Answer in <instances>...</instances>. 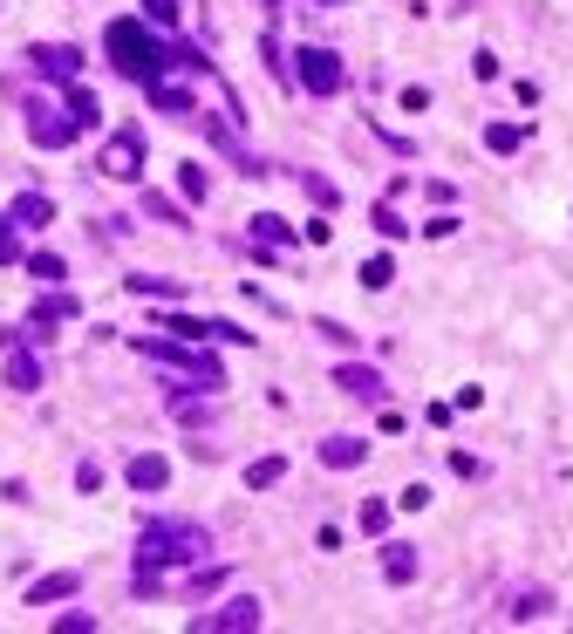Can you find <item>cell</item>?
Returning a JSON list of instances; mask_svg holds the SVG:
<instances>
[{"instance_id": "1", "label": "cell", "mask_w": 573, "mask_h": 634, "mask_svg": "<svg viewBox=\"0 0 573 634\" xmlns=\"http://www.w3.org/2000/svg\"><path fill=\"white\" fill-rule=\"evenodd\" d=\"M103 55H110L123 75H137V82H157V75L178 62V55L151 35V21H137V14H123V21H110V28H103Z\"/></svg>"}, {"instance_id": "2", "label": "cell", "mask_w": 573, "mask_h": 634, "mask_svg": "<svg viewBox=\"0 0 573 634\" xmlns=\"http://www.w3.org/2000/svg\"><path fill=\"white\" fill-rule=\"evenodd\" d=\"M205 553H212V532L198 519H157V525H144V546H137L144 573L178 566V560H205Z\"/></svg>"}, {"instance_id": "3", "label": "cell", "mask_w": 573, "mask_h": 634, "mask_svg": "<svg viewBox=\"0 0 573 634\" xmlns=\"http://www.w3.org/2000/svg\"><path fill=\"white\" fill-rule=\"evenodd\" d=\"M294 62H301L294 75H301L307 96H335V89H342V55H335V48H314V41H307Z\"/></svg>"}, {"instance_id": "4", "label": "cell", "mask_w": 573, "mask_h": 634, "mask_svg": "<svg viewBox=\"0 0 573 634\" xmlns=\"http://www.w3.org/2000/svg\"><path fill=\"white\" fill-rule=\"evenodd\" d=\"M137 171H144V130H116L110 144H103V178L130 185Z\"/></svg>"}, {"instance_id": "5", "label": "cell", "mask_w": 573, "mask_h": 634, "mask_svg": "<svg viewBox=\"0 0 573 634\" xmlns=\"http://www.w3.org/2000/svg\"><path fill=\"white\" fill-rule=\"evenodd\" d=\"M260 621H267V607H260V600H226V607H212V614H198V621H191V628H212V634H232V628H260Z\"/></svg>"}, {"instance_id": "6", "label": "cell", "mask_w": 573, "mask_h": 634, "mask_svg": "<svg viewBox=\"0 0 573 634\" xmlns=\"http://www.w3.org/2000/svg\"><path fill=\"white\" fill-rule=\"evenodd\" d=\"M28 62H35V75H48V82H76L82 48H69V41H48V48H41V41H35V55H28Z\"/></svg>"}, {"instance_id": "7", "label": "cell", "mask_w": 573, "mask_h": 634, "mask_svg": "<svg viewBox=\"0 0 573 634\" xmlns=\"http://www.w3.org/2000/svg\"><path fill=\"white\" fill-rule=\"evenodd\" d=\"M28 137H35L41 150H62L69 137H76V116H62V110H48V103H35V110H28Z\"/></svg>"}, {"instance_id": "8", "label": "cell", "mask_w": 573, "mask_h": 634, "mask_svg": "<svg viewBox=\"0 0 573 634\" xmlns=\"http://www.w3.org/2000/svg\"><path fill=\"white\" fill-rule=\"evenodd\" d=\"M382 573H389V587H410V580H417V546L389 539V546H382Z\"/></svg>"}, {"instance_id": "9", "label": "cell", "mask_w": 573, "mask_h": 634, "mask_svg": "<svg viewBox=\"0 0 573 634\" xmlns=\"http://www.w3.org/2000/svg\"><path fill=\"white\" fill-rule=\"evenodd\" d=\"M130 485H137V491H164V485H171V464H164L157 450H144V457H130Z\"/></svg>"}, {"instance_id": "10", "label": "cell", "mask_w": 573, "mask_h": 634, "mask_svg": "<svg viewBox=\"0 0 573 634\" xmlns=\"http://www.w3.org/2000/svg\"><path fill=\"white\" fill-rule=\"evenodd\" d=\"M362 457H369L362 437H328V444H321V464H328V471H355Z\"/></svg>"}, {"instance_id": "11", "label": "cell", "mask_w": 573, "mask_h": 634, "mask_svg": "<svg viewBox=\"0 0 573 634\" xmlns=\"http://www.w3.org/2000/svg\"><path fill=\"white\" fill-rule=\"evenodd\" d=\"M335 382H342L348 396H362V403H376V396H382V375L362 369V362H342V369H335Z\"/></svg>"}, {"instance_id": "12", "label": "cell", "mask_w": 573, "mask_h": 634, "mask_svg": "<svg viewBox=\"0 0 573 634\" xmlns=\"http://www.w3.org/2000/svg\"><path fill=\"white\" fill-rule=\"evenodd\" d=\"M123 287L137 300H185V280H157V273H130Z\"/></svg>"}, {"instance_id": "13", "label": "cell", "mask_w": 573, "mask_h": 634, "mask_svg": "<svg viewBox=\"0 0 573 634\" xmlns=\"http://www.w3.org/2000/svg\"><path fill=\"white\" fill-rule=\"evenodd\" d=\"M55 321H76V300H69V294H48V300H41V307H35V321H28V328H35V341L48 335Z\"/></svg>"}, {"instance_id": "14", "label": "cell", "mask_w": 573, "mask_h": 634, "mask_svg": "<svg viewBox=\"0 0 573 634\" xmlns=\"http://www.w3.org/2000/svg\"><path fill=\"white\" fill-rule=\"evenodd\" d=\"M7 389H41V362H35V348H14V355H7Z\"/></svg>"}, {"instance_id": "15", "label": "cell", "mask_w": 573, "mask_h": 634, "mask_svg": "<svg viewBox=\"0 0 573 634\" xmlns=\"http://www.w3.org/2000/svg\"><path fill=\"white\" fill-rule=\"evenodd\" d=\"M76 587H82L76 573H48V580H35V587H28V607H48V600H69Z\"/></svg>"}, {"instance_id": "16", "label": "cell", "mask_w": 573, "mask_h": 634, "mask_svg": "<svg viewBox=\"0 0 573 634\" xmlns=\"http://www.w3.org/2000/svg\"><path fill=\"white\" fill-rule=\"evenodd\" d=\"M69 116H76V130H96V123H103V103H96L82 82H69Z\"/></svg>"}, {"instance_id": "17", "label": "cell", "mask_w": 573, "mask_h": 634, "mask_svg": "<svg viewBox=\"0 0 573 634\" xmlns=\"http://www.w3.org/2000/svg\"><path fill=\"white\" fill-rule=\"evenodd\" d=\"M144 89H151V103H157V110H171V116H191V96L178 89V82H164V75H157V82H144Z\"/></svg>"}, {"instance_id": "18", "label": "cell", "mask_w": 573, "mask_h": 634, "mask_svg": "<svg viewBox=\"0 0 573 634\" xmlns=\"http://www.w3.org/2000/svg\"><path fill=\"white\" fill-rule=\"evenodd\" d=\"M280 478H287V457H253V464H246V485H253V491L280 485Z\"/></svg>"}, {"instance_id": "19", "label": "cell", "mask_w": 573, "mask_h": 634, "mask_svg": "<svg viewBox=\"0 0 573 634\" xmlns=\"http://www.w3.org/2000/svg\"><path fill=\"white\" fill-rule=\"evenodd\" d=\"M14 219H21V225H48V219H55V205H48L41 191H21V198H14Z\"/></svg>"}, {"instance_id": "20", "label": "cell", "mask_w": 573, "mask_h": 634, "mask_svg": "<svg viewBox=\"0 0 573 634\" xmlns=\"http://www.w3.org/2000/svg\"><path fill=\"white\" fill-rule=\"evenodd\" d=\"M178 191H185L191 205H198V198L212 191V178H205V164H178Z\"/></svg>"}, {"instance_id": "21", "label": "cell", "mask_w": 573, "mask_h": 634, "mask_svg": "<svg viewBox=\"0 0 573 634\" xmlns=\"http://www.w3.org/2000/svg\"><path fill=\"white\" fill-rule=\"evenodd\" d=\"M485 144H492V150H519V144H526V123H492Z\"/></svg>"}, {"instance_id": "22", "label": "cell", "mask_w": 573, "mask_h": 634, "mask_svg": "<svg viewBox=\"0 0 573 634\" xmlns=\"http://www.w3.org/2000/svg\"><path fill=\"white\" fill-rule=\"evenodd\" d=\"M389 280H396V260H389V253L362 260V287H389Z\"/></svg>"}, {"instance_id": "23", "label": "cell", "mask_w": 573, "mask_h": 634, "mask_svg": "<svg viewBox=\"0 0 573 634\" xmlns=\"http://www.w3.org/2000/svg\"><path fill=\"white\" fill-rule=\"evenodd\" d=\"M246 225H253L260 246H280V239H287V219H273V212H260V219H246Z\"/></svg>"}, {"instance_id": "24", "label": "cell", "mask_w": 573, "mask_h": 634, "mask_svg": "<svg viewBox=\"0 0 573 634\" xmlns=\"http://www.w3.org/2000/svg\"><path fill=\"white\" fill-rule=\"evenodd\" d=\"M144 212H151V219H164V225H185V205H178V198H144Z\"/></svg>"}, {"instance_id": "25", "label": "cell", "mask_w": 573, "mask_h": 634, "mask_svg": "<svg viewBox=\"0 0 573 634\" xmlns=\"http://www.w3.org/2000/svg\"><path fill=\"white\" fill-rule=\"evenodd\" d=\"M362 532H389V505L382 498H362Z\"/></svg>"}, {"instance_id": "26", "label": "cell", "mask_w": 573, "mask_h": 634, "mask_svg": "<svg viewBox=\"0 0 573 634\" xmlns=\"http://www.w3.org/2000/svg\"><path fill=\"white\" fill-rule=\"evenodd\" d=\"M376 232H382V239H403V232H410V225L396 219V205H376Z\"/></svg>"}, {"instance_id": "27", "label": "cell", "mask_w": 573, "mask_h": 634, "mask_svg": "<svg viewBox=\"0 0 573 634\" xmlns=\"http://www.w3.org/2000/svg\"><path fill=\"white\" fill-rule=\"evenodd\" d=\"M28 273H35V280H48V287H55V280H62V260H55V253H35V260H28Z\"/></svg>"}, {"instance_id": "28", "label": "cell", "mask_w": 573, "mask_h": 634, "mask_svg": "<svg viewBox=\"0 0 573 634\" xmlns=\"http://www.w3.org/2000/svg\"><path fill=\"white\" fill-rule=\"evenodd\" d=\"M144 21H157V28H171V21H178V0H144Z\"/></svg>"}, {"instance_id": "29", "label": "cell", "mask_w": 573, "mask_h": 634, "mask_svg": "<svg viewBox=\"0 0 573 634\" xmlns=\"http://www.w3.org/2000/svg\"><path fill=\"white\" fill-rule=\"evenodd\" d=\"M76 485L82 491H103V464H76Z\"/></svg>"}, {"instance_id": "30", "label": "cell", "mask_w": 573, "mask_h": 634, "mask_svg": "<svg viewBox=\"0 0 573 634\" xmlns=\"http://www.w3.org/2000/svg\"><path fill=\"white\" fill-rule=\"evenodd\" d=\"M396 505H403V512H423V505H430V485H410L403 498H396Z\"/></svg>"}, {"instance_id": "31", "label": "cell", "mask_w": 573, "mask_h": 634, "mask_svg": "<svg viewBox=\"0 0 573 634\" xmlns=\"http://www.w3.org/2000/svg\"><path fill=\"white\" fill-rule=\"evenodd\" d=\"M512 614H519V621H526V614H546V594H539V587H533V594H519V607H512Z\"/></svg>"}, {"instance_id": "32", "label": "cell", "mask_w": 573, "mask_h": 634, "mask_svg": "<svg viewBox=\"0 0 573 634\" xmlns=\"http://www.w3.org/2000/svg\"><path fill=\"white\" fill-rule=\"evenodd\" d=\"M89 628H96L89 614H62V621H55V634H89Z\"/></svg>"}, {"instance_id": "33", "label": "cell", "mask_w": 573, "mask_h": 634, "mask_svg": "<svg viewBox=\"0 0 573 634\" xmlns=\"http://www.w3.org/2000/svg\"><path fill=\"white\" fill-rule=\"evenodd\" d=\"M7 260H21V246H14V225L0 219V266H7Z\"/></svg>"}]
</instances>
